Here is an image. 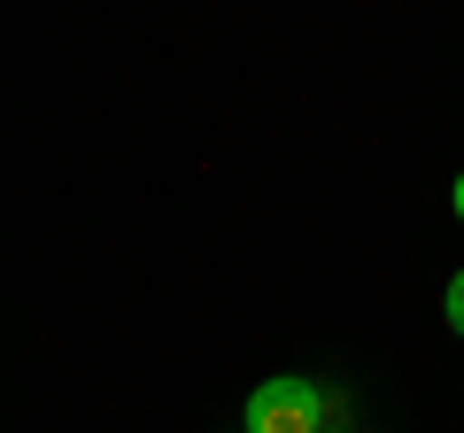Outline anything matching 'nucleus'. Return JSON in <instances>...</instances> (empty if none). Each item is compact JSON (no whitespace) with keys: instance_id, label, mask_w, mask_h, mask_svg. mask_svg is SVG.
I'll return each instance as SVG.
<instances>
[{"instance_id":"nucleus-3","label":"nucleus","mask_w":464,"mask_h":433,"mask_svg":"<svg viewBox=\"0 0 464 433\" xmlns=\"http://www.w3.org/2000/svg\"><path fill=\"white\" fill-rule=\"evenodd\" d=\"M449 201H457V225H464V170H457V186H449Z\"/></svg>"},{"instance_id":"nucleus-4","label":"nucleus","mask_w":464,"mask_h":433,"mask_svg":"<svg viewBox=\"0 0 464 433\" xmlns=\"http://www.w3.org/2000/svg\"><path fill=\"white\" fill-rule=\"evenodd\" d=\"M325 433H341V426H333V418H325Z\"/></svg>"},{"instance_id":"nucleus-2","label":"nucleus","mask_w":464,"mask_h":433,"mask_svg":"<svg viewBox=\"0 0 464 433\" xmlns=\"http://www.w3.org/2000/svg\"><path fill=\"white\" fill-rule=\"evenodd\" d=\"M441 310H449V333L464 341V271H457V279H449V302H441Z\"/></svg>"},{"instance_id":"nucleus-1","label":"nucleus","mask_w":464,"mask_h":433,"mask_svg":"<svg viewBox=\"0 0 464 433\" xmlns=\"http://www.w3.org/2000/svg\"><path fill=\"white\" fill-rule=\"evenodd\" d=\"M325 410H333V402L317 395L310 380H295V371H286V380H264V387L248 395L240 433H325Z\"/></svg>"}]
</instances>
